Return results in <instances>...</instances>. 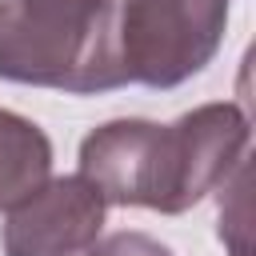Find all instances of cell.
Here are the masks:
<instances>
[{"mask_svg":"<svg viewBox=\"0 0 256 256\" xmlns=\"http://www.w3.org/2000/svg\"><path fill=\"white\" fill-rule=\"evenodd\" d=\"M248 112L232 100L200 104L172 124L108 120L80 140V176L120 208L180 216L248 160Z\"/></svg>","mask_w":256,"mask_h":256,"instance_id":"cell-1","label":"cell"},{"mask_svg":"<svg viewBox=\"0 0 256 256\" xmlns=\"http://www.w3.org/2000/svg\"><path fill=\"white\" fill-rule=\"evenodd\" d=\"M116 0H0V80L72 96L124 88Z\"/></svg>","mask_w":256,"mask_h":256,"instance_id":"cell-2","label":"cell"},{"mask_svg":"<svg viewBox=\"0 0 256 256\" xmlns=\"http://www.w3.org/2000/svg\"><path fill=\"white\" fill-rule=\"evenodd\" d=\"M228 0H116L112 32L124 84L176 88L224 44Z\"/></svg>","mask_w":256,"mask_h":256,"instance_id":"cell-3","label":"cell"},{"mask_svg":"<svg viewBox=\"0 0 256 256\" xmlns=\"http://www.w3.org/2000/svg\"><path fill=\"white\" fill-rule=\"evenodd\" d=\"M104 196L76 176H48L36 192L8 208L0 228L4 256H80L100 240L104 228Z\"/></svg>","mask_w":256,"mask_h":256,"instance_id":"cell-4","label":"cell"},{"mask_svg":"<svg viewBox=\"0 0 256 256\" xmlns=\"http://www.w3.org/2000/svg\"><path fill=\"white\" fill-rule=\"evenodd\" d=\"M48 176H52L48 132L12 108H0V212L20 204Z\"/></svg>","mask_w":256,"mask_h":256,"instance_id":"cell-5","label":"cell"},{"mask_svg":"<svg viewBox=\"0 0 256 256\" xmlns=\"http://www.w3.org/2000/svg\"><path fill=\"white\" fill-rule=\"evenodd\" d=\"M80 256H172V248H168V244H160V240H156V236H148V232L128 228V232H112V236H104V240L88 244Z\"/></svg>","mask_w":256,"mask_h":256,"instance_id":"cell-6","label":"cell"}]
</instances>
